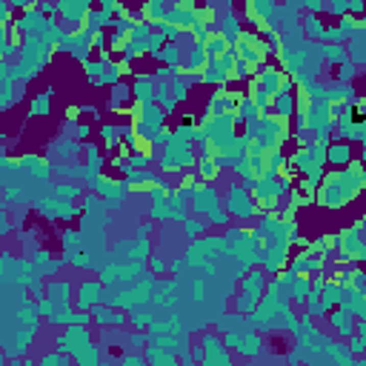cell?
Wrapping results in <instances>:
<instances>
[{
	"instance_id": "6da1fadb",
	"label": "cell",
	"mask_w": 366,
	"mask_h": 366,
	"mask_svg": "<svg viewBox=\"0 0 366 366\" xmlns=\"http://www.w3.org/2000/svg\"><path fill=\"white\" fill-rule=\"evenodd\" d=\"M198 344H201V349H203V363H206V366H212V363H229V346H223L217 335L203 332Z\"/></svg>"
},
{
	"instance_id": "7a4b0ae2",
	"label": "cell",
	"mask_w": 366,
	"mask_h": 366,
	"mask_svg": "<svg viewBox=\"0 0 366 366\" xmlns=\"http://www.w3.org/2000/svg\"><path fill=\"white\" fill-rule=\"evenodd\" d=\"M92 340V335H89V329H86V323H69V329L63 332V335L58 337V349L60 352H69V355H75V352L80 349L83 344H89Z\"/></svg>"
},
{
	"instance_id": "3957f363",
	"label": "cell",
	"mask_w": 366,
	"mask_h": 366,
	"mask_svg": "<svg viewBox=\"0 0 366 366\" xmlns=\"http://www.w3.org/2000/svg\"><path fill=\"white\" fill-rule=\"evenodd\" d=\"M226 209H229V215H235V217H249V215H255V201H252L240 186H232L229 206Z\"/></svg>"
},
{
	"instance_id": "277c9868",
	"label": "cell",
	"mask_w": 366,
	"mask_h": 366,
	"mask_svg": "<svg viewBox=\"0 0 366 366\" xmlns=\"http://www.w3.org/2000/svg\"><path fill=\"white\" fill-rule=\"evenodd\" d=\"M103 298V286L101 283H94V280H83L80 283V289H78V303L75 306L78 309H92V306H97V301Z\"/></svg>"
},
{
	"instance_id": "5b68a950",
	"label": "cell",
	"mask_w": 366,
	"mask_h": 366,
	"mask_svg": "<svg viewBox=\"0 0 366 366\" xmlns=\"http://www.w3.org/2000/svg\"><path fill=\"white\" fill-rule=\"evenodd\" d=\"M146 360H152V363H175L172 344H166V340H155V337H152L149 344H146Z\"/></svg>"
},
{
	"instance_id": "8992f818",
	"label": "cell",
	"mask_w": 366,
	"mask_h": 366,
	"mask_svg": "<svg viewBox=\"0 0 366 366\" xmlns=\"http://www.w3.org/2000/svg\"><path fill=\"white\" fill-rule=\"evenodd\" d=\"M217 192L212 186H198V194H194V212L198 215H209L212 209H217Z\"/></svg>"
},
{
	"instance_id": "52a82bcc",
	"label": "cell",
	"mask_w": 366,
	"mask_h": 366,
	"mask_svg": "<svg viewBox=\"0 0 366 366\" xmlns=\"http://www.w3.org/2000/svg\"><path fill=\"white\" fill-rule=\"evenodd\" d=\"M329 323H332V326H335V329L340 332L344 337H352L355 332H358V326L352 323V312H346V309H340V312H332Z\"/></svg>"
},
{
	"instance_id": "ba28073f",
	"label": "cell",
	"mask_w": 366,
	"mask_h": 366,
	"mask_svg": "<svg viewBox=\"0 0 366 366\" xmlns=\"http://www.w3.org/2000/svg\"><path fill=\"white\" fill-rule=\"evenodd\" d=\"M240 289L243 292H249V295H263V289H266V275L260 272V269H255V272H249L243 278V283H240Z\"/></svg>"
},
{
	"instance_id": "9c48e42d",
	"label": "cell",
	"mask_w": 366,
	"mask_h": 366,
	"mask_svg": "<svg viewBox=\"0 0 366 366\" xmlns=\"http://www.w3.org/2000/svg\"><path fill=\"white\" fill-rule=\"evenodd\" d=\"M49 323H55V326H69V323H75V309L69 306V303H58L55 312L49 315Z\"/></svg>"
},
{
	"instance_id": "30bf717a",
	"label": "cell",
	"mask_w": 366,
	"mask_h": 366,
	"mask_svg": "<svg viewBox=\"0 0 366 366\" xmlns=\"http://www.w3.org/2000/svg\"><path fill=\"white\" fill-rule=\"evenodd\" d=\"M203 80L206 83H223V80H229V69H223L221 60L212 58V63H209V69L203 72Z\"/></svg>"
},
{
	"instance_id": "8fae6325",
	"label": "cell",
	"mask_w": 366,
	"mask_h": 366,
	"mask_svg": "<svg viewBox=\"0 0 366 366\" xmlns=\"http://www.w3.org/2000/svg\"><path fill=\"white\" fill-rule=\"evenodd\" d=\"M326 160H332L335 166H346L352 160V152H349V146L346 143H335L329 152H326Z\"/></svg>"
},
{
	"instance_id": "7c38bea8",
	"label": "cell",
	"mask_w": 366,
	"mask_h": 366,
	"mask_svg": "<svg viewBox=\"0 0 366 366\" xmlns=\"http://www.w3.org/2000/svg\"><path fill=\"white\" fill-rule=\"evenodd\" d=\"M152 321H155V318H152V312H149V309H143V306H137L135 312L129 315V323L135 326V329H140V332L149 329V323H152Z\"/></svg>"
},
{
	"instance_id": "4fadbf2b",
	"label": "cell",
	"mask_w": 366,
	"mask_h": 366,
	"mask_svg": "<svg viewBox=\"0 0 366 366\" xmlns=\"http://www.w3.org/2000/svg\"><path fill=\"white\" fill-rule=\"evenodd\" d=\"M258 303H260V298L258 295H249V292H240L237 295V312H240V315H252V312H255V309H258Z\"/></svg>"
},
{
	"instance_id": "5bb4252c",
	"label": "cell",
	"mask_w": 366,
	"mask_h": 366,
	"mask_svg": "<svg viewBox=\"0 0 366 366\" xmlns=\"http://www.w3.org/2000/svg\"><path fill=\"white\" fill-rule=\"evenodd\" d=\"M223 26H221V32H223V37H226V40H229V46L232 43H237V40H240V26H237V17H223Z\"/></svg>"
},
{
	"instance_id": "9a60e30c",
	"label": "cell",
	"mask_w": 366,
	"mask_h": 366,
	"mask_svg": "<svg viewBox=\"0 0 366 366\" xmlns=\"http://www.w3.org/2000/svg\"><path fill=\"white\" fill-rule=\"evenodd\" d=\"M72 358L78 360V363H97V349H94L92 340H89V344H83L78 352H75Z\"/></svg>"
},
{
	"instance_id": "2e32d148",
	"label": "cell",
	"mask_w": 366,
	"mask_h": 366,
	"mask_svg": "<svg viewBox=\"0 0 366 366\" xmlns=\"http://www.w3.org/2000/svg\"><path fill=\"white\" fill-rule=\"evenodd\" d=\"M72 289H69V283H49V298L52 301H58V303H69L72 298Z\"/></svg>"
},
{
	"instance_id": "e0dca14e",
	"label": "cell",
	"mask_w": 366,
	"mask_h": 366,
	"mask_svg": "<svg viewBox=\"0 0 366 366\" xmlns=\"http://www.w3.org/2000/svg\"><path fill=\"white\" fill-rule=\"evenodd\" d=\"M260 109L258 103L252 101V97H243L240 101V106H237V115H240V120H255V115H258Z\"/></svg>"
},
{
	"instance_id": "ac0fdd59",
	"label": "cell",
	"mask_w": 366,
	"mask_h": 366,
	"mask_svg": "<svg viewBox=\"0 0 366 366\" xmlns=\"http://www.w3.org/2000/svg\"><path fill=\"white\" fill-rule=\"evenodd\" d=\"M203 46H206V52L212 55V58H221L223 52L229 49V40H226V37L221 35V37H212V40H206Z\"/></svg>"
},
{
	"instance_id": "d6986e66",
	"label": "cell",
	"mask_w": 366,
	"mask_h": 366,
	"mask_svg": "<svg viewBox=\"0 0 366 366\" xmlns=\"http://www.w3.org/2000/svg\"><path fill=\"white\" fill-rule=\"evenodd\" d=\"M49 92H52V89H46L43 94H37L35 101H32L29 115H49Z\"/></svg>"
},
{
	"instance_id": "ffe728a7",
	"label": "cell",
	"mask_w": 366,
	"mask_h": 366,
	"mask_svg": "<svg viewBox=\"0 0 366 366\" xmlns=\"http://www.w3.org/2000/svg\"><path fill=\"white\" fill-rule=\"evenodd\" d=\"M20 169H29V172L37 175V178H46V175H49V169H46V166L40 163L37 158H23V160H20Z\"/></svg>"
},
{
	"instance_id": "44dd1931",
	"label": "cell",
	"mask_w": 366,
	"mask_h": 366,
	"mask_svg": "<svg viewBox=\"0 0 366 366\" xmlns=\"http://www.w3.org/2000/svg\"><path fill=\"white\" fill-rule=\"evenodd\" d=\"M278 112H280V117H289V112H292V97H289V92H283L278 97Z\"/></svg>"
},
{
	"instance_id": "7402d4cb",
	"label": "cell",
	"mask_w": 366,
	"mask_h": 366,
	"mask_svg": "<svg viewBox=\"0 0 366 366\" xmlns=\"http://www.w3.org/2000/svg\"><path fill=\"white\" fill-rule=\"evenodd\" d=\"M201 175L203 178H215L217 175V163H212V158H203L201 160Z\"/></svg>"
},
{
	"instance_id": "603a6c76",
	"label": "cell",
	"mask_w": 366,
	"mask_h": 366,
	"mask_svg": "<svg viewBox=\"0 0 366 366\" xmlns=\"http://www.w3.org/2000/svg\"><path fill=\"white\" fill-rule=\"evenodd\" d=\"M78 194H80V186H78V183H72V186H58V198L72 201V198H78Z\"/></svg>"
},
{
	"instance_id": "cb8c5ba5",
	"label": "cell",
	"mask_w": 366,
	"mask_h": 366,
	"mask_svg": "<svg viewBox=\"0 0 366 366\" xmlns=\"http://www.w3.org/2000/svg\"><path fill=\"white\" fill-rule=\"evenodd\" d=\"M206 226H209V221H206V223H201V221H194V217H192V221H186V232H189L192 237H198L203 229H206Z\"/></svg>"
},
{
	"instance_id": "d4e9b609",
	"label": "cell",
	"mask_w": 366,
	"mask_h": 366,
	"mask_svg": "<svg viewBox=\"0 0 366 366\" xmlns=\"http://www.w3.org/2000/svg\"><path fill=\"white\" fill-rule=\"evenodd\" d=\"M306 32L312 37H323V23H318L315 17H309V20H306Z\"/></svg>"
},
{
	"instance_id": "484cf974",
	"label": "cell",
	"mask_w": 366,
	"mask_h": 366,
	"mask_svg": "<svg viewBox=\"0 0 366 366\" xmlns=\"http://www.w3.org/2000/svg\"><path fill=\"white\" fill-rule=\"evenodd\" d=\"M246 75H249V60L240 58V60L235 63V72H232V78H246Z\"/></svg>"
},
{
	"instance_id": "4316f807",
	"label": "cell",
	"mask_w": 366,
	"mask_h": 366,
	"mask_svg": "<svg viewBox=\"0 0 366 366\" xmlns=\"http://www.w3.org/2000/svg\"><path fill=\"white\" fill-rule=\"evenodd\" d=\"M117 135H120V132H117L115 126H103V137H106L109 146H117Z\"/></svg>"
},
{
	"instance_id": "83f0119b",
	"label": "cell",
	"mask_w": 366,
	"mask_h": 366,
	"mask_svg": "<svg viewBox=\"0 0 366 366\" xmlns=\"http://www.w3.org/2000/svg\"><path fill=\"white\" fill-rule=\"evenodd\" d=\"M363 349H366V340H363V337H349V352L360 355Z\"/></svg>"
},
{
	"instance_id": "f1b7e54d",
	"label": "cell",
	"mask_w": 366,
	"mask_h": 366,
	"mask_svg": "<svg viewBox=\"0 0 366 366\" xmlns=\"http://www.w3.org/2000/svg\"><path fill=\"white\" fill-rule=\"evenodd\" d=\"M40 363H69V360H66V355H43V358H40Z\"/></svg>"
},
{
	"instance_id": "f546056e",
	"label": "cell",
	"mask_w": 366,
	"mask_h": 366,
	"mask_svg": "<svg viewBox=\"0 0 366 366\" xmlns=\"http://www.w3.org/2000/svg\"><path fill=\"white\" fill-rule=\"evenodd\" d=\"M83 206H86L89 212H94V209H101V198H97V194H89L86 201H83Z\"/></svg>"
},
{
	"instance_id": "4dcf8cb0",
	"label": "cell",
	"mask_w": 366,
	"mask_h": 366,
	"mask_svg": "<svg viewBox=\"0 0 366 366\" xmlns=\"http://www.w3.org/2000/svg\"><path fill=\"white\" fill-rule=\"evenodd\" d=\"M346 9H349V0H332V12L335 15H344Z\"/></svg>"
},
{
	"instance_id": "1f68e13d",
	"label": "cell",
	"mask_w": 366,
	"mask_h": 366,
	"mask_svg": "<svg viewBox=\"0 0 366 366\" xmlns=\"http://www.w3.org/2000/svg\"><path fill=\"white\" fill-rule=\"evenodd\" d=\"M132 169H143L146 163H149V158H146V155H132Z\"/></svg>"
},
{
	"instance_id": "d6a6232c",
	"label": "cell",
	"mask_w": 366,
	"mask_h": 366,
	"mask_svg": "<svg viewBox=\"0 0 366 366\" xmlns=\"http://www.w3.org/2000/svg\"><path fill=\"white\" fill-rule=\"evenodd\" d=\"M175 97H178V101L186 97V83H183V80H175Z\"/></svg>"
},
{
	"instance_id": "836d02e7",
	"label": "cell",
	"mask_w": 366,
	"mask_h": 366,
	"mask_svg": "<svg viewBox=\"0 0 366 366\" xmlns=\"http://www.w3.org/2000/svg\"><path fill=\"white\" fill-rule=\"evenodd\" d=\"M152 269H155V272H160V275H163V272H166V260L155 255V258H152Z\"/></svg>"
},
{
	"instance_id": "e575fe53",
	"label": "cell",
	"mask_w": 366,
	"mask_h": 366,
	"mask_svg": "<svg viewBox=\"0 0 366 366\" xmlns=\"http://www.w3.org/2000/svg\"><path fill=\"white\" fill-rule=\"evenodd\" d=\"M175 101H178V97H169V94H166V97H160V106H163V112H172V109H175Z\"/></svg>"
},
{
	"instance_id": "d590c367",
	"label": "cell",
	"mask_w": 366,
	"mask_h": 366,
	"mask_svg": "<svg viewBox=\"0 0 366 366\" xmlns=\"http://www.w3.org/2000/svg\"><path fill=\"white\" fill-rule=\"evenodd\" d=\"M123 363H129V366H140V363H143V358H140V355H126V358H123Z\"/></svg>"
},
{
	"instance_id": "8d00e7d4",
	"label": "cell",
	"mask_w": 366,
	"mask_h": 366,
	"mask_svg": "<svg viewBox=\"0 0 366 366\" xmlns=\"http://www.w3.org/2000/svg\"><path fill=\"white\" fill-rule=\"evenodd\" d=\"M349 9H355V12H360V9H363V0H349Z\"/></svg>"
},
{
	"instance_id": "74e56055",
	"label": "cell",
	"mask_w": 366,
	"mask_h": 366,
	"mask_svg": "<svg viewBox=\"0 0 366 366\" xmlns=\"http://www.w3.org/2000/svg\"><path fill=\"white\" fill-rule=\"evenodd\" d=\"M6 3H12V6H29L32 0H6Z\"/></svg>"
},
{
	"instance_id": "f35d334b",
	"label": "cell",
	"mask_w": 366,
	"mask_h": 366,
	"mask_svg": "<svg viewBox=\"0 0 366 366\" xmlns=\"http://www.w3.org/2000/svg\"><path fill=\"white\" fill-rule=\"evenodd\" d=\"M358 258H360V260H366V243H363V246H360V249H358Z\"/></svg>"
},
{
	"instance_id": "ab89813d",
	"label": "cell",
	"mask_w": 366,
	"mask_h": 366,
	"mask_svg": "<svg viewBox=\"0 0 366 366\" xmlns=\"http://www.w3.org/2000/svg\"><path fill=\"white\" fill-rule=\"evenodd\" d=\"M363 160H366V149H363Z\"/></svg>"
}]
</instances>
